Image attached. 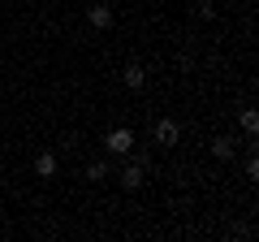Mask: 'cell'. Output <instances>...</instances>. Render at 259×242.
I'll return each instance as SVG.
<instances>
[{
	"label": "cell",
	"mask_w": 259,
	"mask_h": 242,
	"mask_svg": "<svg viewBox=\"0 0 259 242\" xmlns=\"http://www.w3.org/2000/svg\"><path fill=\"white\" fill-rule=\"evenodd\" d=\"M104 147H108L112 156H130V147H134V130H125V126H117V130H108V139H104Z\"/></svg>",
	"instance_id": "obj_1"
},
{
	"label": "cell",
	"mask_w": 259,
	"mask_h": 242,
	"mask_svg": "<svg viewBox=\"0 0 259 242\" xmlns=\"http://www.w3.org/2000/svg\"><path fill=\"white\" fill-rule=\"evenodd\" d=\"M151 134H156V143H164V147H173V143L182 139V126H177L173 117H160V121H156V130H151Z\"/></svg>",
	"instance_id": "obj_2"
},
{
	"label": "cell",
	"mask_w": 259,
	"mask_h": 242,
	"mask_svg": "<svg viewBox=\"0 0 259 242\" xmlns=\"http://www.w3.org/2000/svg\"><path fill=\"white\" fill-rule=\"evenodd\" d=\"M87 22H91L95 30H108L112 26V9L108 5H91V9H87Z\"/></svg>",
	"instance_id": "obj_3"
},
{
	"label": "cell",
	"mask_w": 259,
	"mask_h": 242,
	"mask_svg": "<svg viewBox=\"0 0 259 242\" xmlns=\"http://www.w3.org/2000/svg\"><path fill=\"white\" fill-rule=\"evenodd\" d=\"M121 83H125L130 91H143V87H147V69H143V65H125V74H121Z\"/></svg>",
	"instance_id": "obj_4"
},
{
	"label": "cell",
	"mask_w": 259,
	"mask_h": 242,
	"mask_svg": "<svg viewBox=\"0 0 259 242\" xmlns=\"http://www.w3.org/2000/svg\"><path fill=\"white\" fill-rule=\"evenodd\" d=\"M143 186V165H125L121 169V190H139Z\"/></svg>",
	"instance_id": "obj_5"
},
{
	"label": "cell",
	"mask_w": 259,
	"mask_h": 242,
	"mask_svg": "<svg viewBox=\"0 0 259 242\" xmlns=\"http://www.w3.org/2000/svg\"><path fill=\"white\" fill-rule=\"evenodd\" d=\"M35 177H56V156L52 151H39L35 156Z\"/></svg>",
	"instance_id": "obj_6"
},
{
	"label": "cell",
	"mask_w": 259,
	"mask_h": 242,
	"mask_svg": "<svg viewBox=\"0 0 259 242\" xmlns=\"http://www.w3.org/2000/svg\"><path fill=\"white\" fill-rule=\"evenodd\" d=\"M233 147H238L233 139H212V156L216 160H233Z\"/></svg>",
	"instance_id": "obj_7"
},
{
	"label": "cell",
	"mask_w": 259,
	"mask_h": 242,
	"mask_svg": "<svg viewBox=\"0 0 259 242\" xmlns=\"http://www.w3.org/2000/svg\"><path fill=\"white\" fill-rule=\"evenodd\" d=\"M87 177H91V182H104V177H108V160H91V165H87Z\"/></svg>",
	"instance_id": "obj_8"
},
{
	"label": "cell",
	"mask_w": 259,
	"mask_h": 242,
	"mask_svg": "<svg viewBox=\"0 0 259 242\" xmlns=\"http://www.w3.org/2000/svg\"><path fill=\"white\" fill-rule=\"evenodd\" d=\"M242 130H246V134H255V130H259V112H250V108L242 112Z\"/></svg>",
	"instance_id": "obj_9"
}]
</instances>
